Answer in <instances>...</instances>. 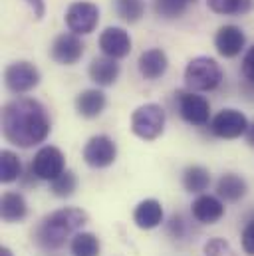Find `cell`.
Masks as SVG:
<instances>
[{
	"instance_id": "obj_1",
	"label": "cell",
	"mask_w": 254,
	"mask_h": 256,
	"mask_svg": "<svg viewBox=\"0 0 254 256\" xmlns=\"http://www.w3.org/2000/svg\"><path fill=\"white\" fill-rule=\"evenodd\" d=\"M50 128L48 112L38 100L18 98L2 108V133L12 145L28 149L44 143Z\"/></svg>"
},
{
	"instance_id": "obj_2",
	"label": "cell",
	"mask_w": 254,
	"mask_h": 256,
	"mask_svg": "<svg viewBox=\"0 0 254 256\" xmlns=\"http://www.w3.org/2000/svg\"><path fill=\"white\" fill-rule=\"evenodd\" d=\"M88 212L76 206L54 210L46 214L34 228V242L44 250H58L72 234H76L88 222Z\"/></svg>"
},
{
	"instance_id": "obj_3",
	"label": "cell",
	"mask_w": 254,
	"mask_h": 256,
	"mask_svg": "<svg viewBox=\"0 0 254 256\" xmlns=\"http://www.w3.org/2000/svg\"><path fill=\"white\" fill-rule=\"evenodd\" d=\"M222 82V70L208 56L192 58L185 68V84L190 92H212Z\"/></svg>"
},
{
	"instance_id": "obj_4",
	"label": "cell",
	"mask_w": 254,
	"mask_h": 256,
	"mask_svg": "<svg viewBox=\"0 0 254 256\" xmlns=\"http://www.w3.org/2000/svg\"><path fill=\"white\" fill-rule=\"evenodd\" d=\"M165 110L159 104H145L131 116V131L145 141L157 139L165 129Z\"/></svg>"
},
{
	"instance_id": "obj_5",
	"label": "cell",
	"mask_w": 254,
	"mask_h": 256,
	"mask_svg": "<svg viewBox=\"0 0 254 256\" xmlns=\"http://www.w3.org/2000/svg\"><path fill=\"white\" fill-rule=\"evenodd\" d=\"M98 22H100V8L94 2L80 0L70 4V8L66 10V26L70 28V32L78 36L92 34Z\"/></svg>"
},
{
	"instance_id": "obj_6",
	"label": "cell",
	"mask_w": 254,
	"mask_h": 256,
	"mask_svg": "<svg viewBox=\"0 0 254 256\" xmlns=\"http://www.w3.org/2000/svg\"><path fill=\"white\" fill-rule=\"evenodd\" d=\"M30 169H32V175L40 181H54L58 175H62L66 171V159H64V153L54 147V145H46L42 147L32 163H30Z\"/></svg>"
},
{
	"instance_id": "obj_7",
	"label": "cell",
	"mask_w": 254,
	"mask_h": 256,
	"mask_svg": "<svg viewBox=\"0 0 254 256\" xmlns=\"http://www.w3.org/2000/svg\"><path fill=\"white\" fill-rule=\"evenodd\" d=\"M175 96L179 102V114L189 126L202 128L208 124L210 104L204 96H198V92H179Z\"/></svg>"
},
{
	"instance_id": "obj_8",
	"label": "cell",
	"mask_w": 254,
	"mask_h": 256,
	"mask_svg": "<svg viewBox=\"0 0 254 256\" xmlns=\"http://www.w3.org/2000/svg\"><path fill=\"white\" fill-rule=\"evenodd\" d=\"M210 131L218 139H238L240 135H246L248 131V120L242 112L238 110H222L218 112L212 122H210Z\"/></svg>"
},
{
	"instance_id": "obj_9",
	"label": "cell",
	"mask_w": 254,
	"mask_h": 256,
	"mask_svg": "<svg viewBox=\"0 0 254 256\" xmlns=\"http://www.w3.org/2000/svg\"><path fill=\"white\" fill-rule=\"evenodd\" d=\"M118 157V145L108 135H94L84 147V161L94 169L110 167Z\"/></svg>"
},
{
	"instance_id": "obj_10",
	"label": "cell",
	"mask_w": 254,
	"mask_h": 256,
	"mask_svg": "<svg viewBox=\"0 0 254 256\" xmlns=\"http://www.w3.org/2000/svg\"><path fill=\"white\" fill-rule=\"evenodd\" d=\"M4 84L12 94L32 92L40 84V72L30 62H14L4 72Z\"/></svg>"
},
{
	"instance_id": "obj_11",
	"label": "cell",
	"mask_w": 254,
	"mask_h": 256,
	"mask_svg": "<svg viewBox=\"0 0 254 256\" xmlns=\"http://www.w3.org/2000/svg\"><path fill=\"white\" fill-rule=\"evenodd\" d=\"M84 48H86V46H84V42L80 40L78 34L66 32V34H60V36L54 40V44H52V48H50V56H52V60L58 62V64L74 66L82 60Z\"/></svg>"
},
{
	"instance_id": "obj_12",
	"label": "cell",
	"mask_w": 254,
	"mask_h": 256,
	"mask_svg": "<svg viewBox=\"0 0 254 256\" xmlns=\"http://www.w3.org/2000/svg\"><path fill=\"white\" fill-rule=\"evenodd\" d=\"M100 50L104 52V56L110 58H126L127 54L131 52V38L129 32L120 28V26H110L102 32L100 36Z\"/></svg>"
},
{
	"instance_id": "obj_13",
	"label": "cell",
	"mask_w": 254,
	"mask_h": 256,
	"mask_svg": "<svg viewBox=\"0 0 254 256\" xmlns=\"http://www.w3.org/2000/svg\"><path fill=\"white\" fill-rule=\"evenodd\" d=\"M244 44H246V36L234 24H226L218 28L214 36V48L222 58H236L244 50Z\"/></svg>"
},
{
	"instance_id": "obj_14",
	"label": "cell",
	"mask_w": 254,
	"mask_h": 256,
	"mask_svg": "<svg viewBox=\"0 0 254 256\" xmlns=\"http://www.w3.org/2000/svg\"><path fill=\"white\" fill-rule=\"evenodd\" d=\"M192 216L202 224H214L224 216V204L220 196L212 194H198L190 204Z\"/></svg>"
},
{
	"instance_id": "obj_15",
	"label": "cell",
	"mask_w": 254,
	"mask_h": 256,
	"mask_svg": "<svg viewBox=\"0 0 254 256\" xmlns=\"http://www.w3.org/2000/svg\"><path fill=\"white\" fill-rule=\"evenodd\" d=\"M137 68L145 80H159L161 76H165V72L169 68L167 54L161 48H149V50L141 52V56L137 60Z\"/></svg>"
},
{
	"instance_id": "obj_16",
	"label": "cell",
	"mask_w": 254,
	"mask_h": 256,
	"mask_svg": "<svg viewBox=\"0 0 254 256\" xmlns=\"http://www.w3.org/2000/svg\"><path fill=\"white\" fill-rule=\"evenodd\" d=\"M133 222L141 228V230H151L157 228L163 222V206L159 200L155 198H145L141 200L135 210H133Z\"/></svg>"
},
{
	"instance_id": "obj_17",
	"label": "cell",
	"mask_w": 254,
	"mask_h": 256,
	"mask_svg": "<svg viewBox=\"0 0 254 256\" xmlns=\"http://www.w3.org/2000/svg\"><path fill=\"white\" fill-rule=\"evenodd\" d=\"M90 78L94 84L106 88V86H112L116 84V80L120 78V64L116 58H110V56H104V58H96L92 60L90 64Z\"/></svg>"
},
{
	"instance_id": "obj_18",
	"label": "cell",
	"mask_w": 254,
	"mask_h": 256,
	"mask_svg": "<svg viewBox=\"0 0 254 256\" xmlns=\"http://www.w3.org/2000/svg\"><path fill=\"white\" fill-rule=\"evenodd\" d=\"M106 104H108V100L102 90H86L76 98V110L86 120L100 118L102 112L106 110Z\"/></svg>"
},
{
	"instance_id": "obj_19",
	"label": "cell",
	"mask_w": 254,
	"mask_h": 256,
	"mask_svg": "<svg viewBox=\"0 0 254 256\" xmlns=\"http://www.w3.org/2000/svg\"><path fill=\"white\" fill-rule=\"evenodd\" d=\"M248 191L246 181L236 173H224L216 183V194L226 202H238Z\"/></svg>"
},
{
	"instance_id": "obj_20",
	"label": "cell",
	"mask_w": 254,
	"mask_h": 256,
	"mask_svg": "<svg viewBox=\"0 0 254 256\" xmlns=\"http://www.w3.org/2000/svg\"><path fill=\"white\" fill-rule=\"evenodd\" d=\"M0 214L4 222H18L28 214V202L24 194L16 191H8L2 194L0 200Z\"/></svg>"
},
{
	"instance_id": "obj_21",
	"label": "cell",
	"mask_w": 254,
	"mask_h": 256,
	"mask_svg": "<svg viewBox=\"0 0 254 256\" xmlns=\"http://www.w3.org/2000/svg\"><path fill=\"white\" fill-rule=\"evenodd\" d=\"M210 185V173L208 169L200 165H190L183 171V187L189 192H202Z\"/></svg>"
},
{
	"instance_id": "obj_22",
	"label": "cell",
	"mask_w": 254,
	"mask_h": 256,
	"mask_svg": "<svg viewBox=\"0 0 254 256\" xmlns=\"http://www.w3.org/2000/svg\"><path fill=\"white\" fill-rule=\"evenodd\" d=\"M22 177V163H20V157L10 151V149H4L0 153V181L2 183H14Z\"/></svg>"
},
{
	"instance_id": "obj_23",
	"label": "cell",
	"mask_w": 254,
	"mask_h": 256,
	"mask_svg": "<svg viewBox=\"0 0 254 256\" xmlns=\"http://www.w3.org/2000/svg\"><path fill=\"white\" fill-rule=\"evenodd\" d=\"M100 238L92 232H76L70 244L74 256H100Z\"/></svg>"
},
{
	"instance_id": "obj_24",
	"label": "cell",
	"mask_w": 254,
	"mask_h": 256,
	"mask_svg": "<svg viewBox=\"0 0 254 256\" xmlns=\"http://www.w3.org/2000/svg\"><path fill=\"white\" fill-rule=\"evenodd\" d=\"M206 4L214 14L238 16V14H246L252 10L254 0H206Z\"/></svg>"
},
{
	"instance_id": "obj_25",
	"label": "cell",
	"mask_w": 254,
	"mask_h": 256,
	"mask_svg": "<svg viewBox=\"0 0 254 256\" xmlns=\"http://www.w3.org/2000/svg\"><path fill=\"white\" fill-rule=\"evenodd\" d=\"M78 189V177L74 171H64L62 175H58L54 181H50V191L54 192L56 196L66 198V196H72Z\"/></svg>"
},
{
	"instance_id": "obj_26",
	"label": "cell",
	"mask_w": 254,
	"mask_h": 256,
	"mask_svg": "<svg viewBox=\"0 0 254 256\" xmlns=\"http://www.w3.org/2000/svg\"><path fill=\"white\" fill-rule=\"evenodd\" d=\"M196 0H155V12L163 18H179Z\"/></svg>"
},
{
	"instance_id": "obj_27",
	"label": "cell",
	"mask_w": 254,
	"mask_h": 256,
	"mask_svg": "<svg viewBox=\"0 0 254 256\" xmlns=\"http://www.w3.org/2000/svg\"><path fill=\"white\" fill-rule=\"evenodd\" d=\"M116 12H118L120 18L133 24L145 14V4H143V0H118L116 2Z\"/></svg>"
},
{
	"instance_id": "obj_28",
	"label": "cell",
	"mask_w": 254,
	"mask_h": 256,
	"mask_svg": "<svg viewBox=\"0 0 254 256\" xmlns=\"http://www.w3.org/2000/svg\"><path fill=\"white\" fill-rule=\"evenodd\" d=\"M204 254L206 256H236L232 246L222 240V238H210L206 244H204Z\"/></svg>"
},
{
	"instance_id": "obj_29",
	"label": "cell",
	"mask_w": 254,
	"mask_h": 256,
	"mask_svg": "<svg viewBox=\"0 0 254 256\" xmlns=\"http://www.w3.org/2000/svg\"><path fill=\"white\" fill-rule=\"evenodd\" d=\"M240 242H242V250H244L246 254L254 256V220H250V222L242 228Z\"/></svg>"
},
{
	"instance_id": "obj_30",
	"label": "cell",
	"mask_w": 254,
	"mask_h": 256,
	"mask_svg": "<svg viewBox=\"0 0 254 256\" xmlns=\"http://www.w3.org/2000/svg\"><path fill=\"white\" fill-rule=\"evenodd\" d=\"M242 76L254 86V46L246 52V56L242 60Z\"/></svg>"
},
{
	"instance_id": "obj_31",
	"label": "cell",
	"mask_w": 254,
	"mask_h": 256,
	"mask_svg": "<svg viewBox=\"0 0 254 256\" xmlns=\"http://www.w3.org/2000/svg\"><path fill=\"white\" fill-rule=\"evenodd\" d=\"M24 2L32 8V12H34V16H36L38 20L44 18V14H46V2H44V0H24Z\"/></svg>"
},
{
	"instance_id": "obj_32",
	"label": "cell",
	"mask_w": 254,
	"mask_h": 256,
	"mask_svg": "<svg viewBox=\"0 0 254 256\" xmlns=\"http://www.w3.org/2000/svg\"><path fill=\"white\" fill-rule=\"evenodd\" d=\"M246 137H248V143H252V145H254V124H252V126H248Z\"/></svg>"
},
{
	"instance_id": "obj_33",
	"label": "cell",
	"mask_w": 254,
	"mask_h": 256,
	"mask_svg": "<svg viewBox=\"0 0 254 256\" xmlns=\"http://www.w3.org/2000/svg\"><path fill=\"white\" fill-rule=\"evenodd\" d=\"M0 256H14V254H12V250H10V248L2 246V248H0Z\"/></svg>"
}]
</instances>
